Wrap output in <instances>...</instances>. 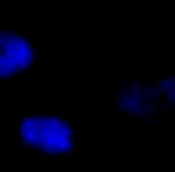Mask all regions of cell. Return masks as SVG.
<instances>
[{
	"instance_id": "1",
	"label": "cell",
	"mask_w": 175,
	"mask_h": 172,
	"mask_svg": "<svg viewBox=\"0 0 175 172\" xmlns=\"http://www.w3.org/2000/svg\"><path fill=\"white\" fill-rule=\"evenodd\" d=\"M9 138L25 154L43 160L70 158L79 144V132L71 115L58 109L17 112Z\"/></svg>"
},
{
	"instance_id": "2",
	"label": "cell",
	"mask_w": 175,
	"mask_h": 172,
	"mask_svg": "<svg viewBox=\"0 0 175 172\" xmlns=\"http://www.w3.org/2000/svg\"><path fill=\"white\" fill-rule=\"evenodd\" d=\"M42 61V30H0V85H20L33 79Z\"/></svg>"
},
{
	"instance_id": "3",
	"label": "cell",
	"mask_w": 175,
	"mask_h": 172,
	"mask_svg": "<svg viewBox=\"0 0 175 172\" xmlns=\"http://www.w3.org/2000/svg\"><path fill=\"white\" fill-rule=\"evenodd\" d=\"M115 104L121 118L133 119L136 122L144 119L151 121L154 115L160 112L152 82L149 84L143 76L133 78L124 84L115 98Z\"/></svg>"
},
{
	"instance_id": "4",
	"label": "cell",
	"mask_w": 175,
	"mask_h": 172,
	"mask_svg": "<svg viewBox=\"0 0 175 172\" xmlns=\"http://www.w3.org/2000/svg\"><path fill=\"white\" fill-rule=\"evenodd\" d=\"M152 87L158 99V110L167 112L175 109V68L158 70Z\"/></svg>"
},
{
	"instance_id": "5",
	"label": "cell",
	"mask_w": 175,
	"mask_h": 172,
	"mask_svg": "<svg viewBox=\"0 0 175 172\" xmlns=\"http://www.w3.org/2000/svg\"><path fill=\"white\" fill-rule=\"evenodd\" d=\"M155 2H163V3H172L175 6V0H155Z\"/></svg>"
}]
</instances>
